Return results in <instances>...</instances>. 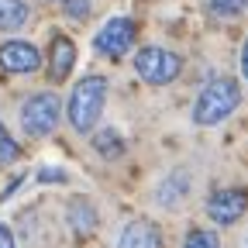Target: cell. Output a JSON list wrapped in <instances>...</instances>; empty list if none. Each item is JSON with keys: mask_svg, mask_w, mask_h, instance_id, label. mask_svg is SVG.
Instances as JSON below:
<instances>
[{"mask_svg": "<svg viewBox=\"0 0 248 248\" xmlns=\"http://www.w3.org/2000/svg\"><path fill=\"white\" fill-rule=\"evenodd\" d=\"M238 104H241V86L231 76H210L193 104V124H200V128L221 124L238 110Z\"/></svg>", "mask_w": 248, "mask_h": 248, "instance_id": "1", "label": "cell"}, {"mask_svg": "<svg viewBox=\"0 0 248 248\" xmlns=\"http://www.w3.org/2000/svg\"><path fill=\"white\" fill-rule=\"evenodd\" d=\"M104 104H107V79L104 76H83L69 100H66V114H69V124L79 131V135H90L97 128V121L104 114Z\"/></svg>", "mask_w": 248, "mask_h": 248, "instance_id": "2", "label": "cell"}, {"mask_svg": "<svg viewBox=\"0 0 248 248\" xmlns=\"http://www.w3.org/2000/svg\"><path fill=\"white\" fill-rule=\"evenodd\" d=\"M179 69H183V59H179L176 52L162 48V45H145V48H138V55H135V73H138L148 86H166V83H172V79L179 76Z\"/></svg>", "mask_w": 248, "mask_h": 248, "instance_id": "3", "label": "cell"}, {"mask_svg": "<svg viewBox=\"0 0 248 248\" xmlns=\"http://www.w3.org/2000/svg\"><path fill=\"white\" fill-rule=\"evenodd\" d=\"M62 117V100L55 93H35L21 104V128L31 138H45L55 131V124Z\"/></svg>", "mask_w": 248, "mask_h": 248, "instance_id": "4", "label": "cell"}, {"mask_svg": "<svg viewBox=\"0 0 248 248\" xmlns=\"http://www.w3.org/2000/svg\"><path fill=\"white\" fill-rule=\"evenodd\" d=\"M135 35H138V28H135L131 17H110V21L97 31L93 48H97L104 59H121L124 52L135 45Z\"/></svg>", "mask_w": 248, "mask_h": 248, "instance_id": "5", "label": "cell"}, {"mask_svg": "<svg viewBox=\"0 0 248 248\" xmlns=\"http://www.w3.org/2000/svg\"><path fill=\"white\" fill-rule=\"evenodd\" d=\"M245 210H248V190H238V186H224V190H214L207 197V214L221 228L238 224Z\"/></svg>", "mask_w": 248, "mask_h": 248, "instance_id": "6", "label": "cell"}, {"mask_svg": "<svg viewBox=\"0 0 248 248\" xmlns=\"http://www.w3.org/2000/svg\"><path fill=\"white\" fill-rule=\"evenodd\" d=\"M38 66H42V52L31 45V42L14 38V42H4V45H0V69L24 76V73H35Z\"/></svg>", "mask_w": 248, "mask_h": 248, "instance_id": "7", "label": "cell"}, {"mask_svg": "<svg viewBox=\"0 0 248 248\" xmlns=\"http://www.w3.org/2000/svg\"><path fill=\"white\" fill-rule=\"evenodd\" d=\"M117 248H162V234L152 221L138 217V221H128L117 238Z\"/></svg>", "mask_w": 248, "mask_h": 248, "instance_id": "8", "label": "cell"}, {"mask_svg": "<svg viewBox=\"0 0 248 248\" xmlns=\"http://www.w3.org/2000/svg\"><path fill=\"white\" fill-rule=\"evenodd\" d=\"M76 66V45L66 35H55L52 38V52H48V76L52 79H66Z\"/></svg>", "mask_w": 248, "mask_h": 248, "instance_id": "9", "label": "cell"}, {"mask_svg": "<svg viewBox=\"0 0 248 248\" xmlns=\"http://www.w3.org/2000/svg\"><path fill=\"white\" fill-rule=\"evenodd\" d=\"M186 193H190V172H186V169H176L172 176L162 179V186H159V193H155V200H159L162 207H176Z\"/></svg>", "mask_w": 248, "mask_h": 248, "instance_id": "10", "label": "cell"}, {"mask_svg": "<svg viewBox=\"0 0 248 248\" xmlns=\"http://www.w3.org/2000/svg\"><path fill=\"white\" fill-rule=\"evenodd\" d=\"M69 224H73L76 234H93V228H97V210H93L90 200L76 197V200L69 203Z\"/></svg>", "mask_w": 248, "mask_h": 248, "instance_id": "11", "label": "cell"}, {"mask_svg": "<svg viewBox=\"0 0 248 248\" xmlns=\"http://www.w3.org/2000/svg\"><path fill=\"white\" fill-rule=\"evenodd\" d=\"M28 21V4L24 0H0V31H14Z\"/></svg>", "mask_w": 248, "mask_h": 248, "instance_id": "12", "label": "cell"}, {"mask_svg": "<svg viewBox=\"0 0 248 248\" xmlns=\"http://www.w3.org/2000/svg\"><path fill=\"white\" fill-rule=\"evenodd\" d=\"M93 148H97L104 159H121L124 155V141H121V135L114 128H104V131L93 135Z\"/></svg>", "mask_w": 248, "mask_h": 248, "instance_id": "13", "label": "cell"}, {"mask_svg": "<svg viewBox=\"0 0 248 248\" xmlns=\"http://www.w3.org/2000/svg\"><path fill=\"white\" fill-rule=\"evenodd\" d=\"M183 248H221V241H217V234L207 231V228H193L190 234H186Z\"/></svg>", "mask_w": 248, "mask_h": 248, "instance_id": "14", "label": "cell"}, {"mask_svg": "<svg viewBox=\"0 0 248 248\" xmlns=\"http://www.w3.org/2000/svg\"><path fill=\"white\" fill-rule=\"evenodd\" d=\"M17 159H21V145L11 138V131L4 128V124H0V162L11 166V162H17Z\"/></svg>", "mask_w": 248, "mask_h": 248, "instance_id": "15", "label": "cell"}, {"mask_svg": "<svg viewBox=\"0 0 248 248\" xmlns=\"http://www.w3.org/2000/svg\"><path fill=\"white\" fill-rule=\"evenodd\" d=\"M248 7V0H210V14L214 17H234Z\"/></svg>", "mask_w": 248, "mask_h": 248, "instance_id": "16", "label": "cell"}, {"mask_svg": "<svg viewBox=\"0 0 248 248\" xmlns=\"http://www.w3.org/2000/svg\"><path fill=\"white\" fill-rule=\"evenodd\" d=\"M66 7L73 17H86L90 14V0H66Z\"/></svg>", "mask_w": 248, "mask_h": 248, "instance_id": "17", "label": "cell"}, {"mask_svg": "<svg viewBox=\"0 0 248 248\" xmlns=\"http://www.w3.org/2000/svg\"><path fill=\"white\" fill-rule=\"evenodd\" d=\"M38 179L42 183H66V172H62V169H42Z\"/></svg>", "mask_w": 248, "mask_h": 248, "instance_id": "18", "label": "cell"}, {"mask_svg": "<svg viewBox=\"0 0 248 248\" xmlns=\"http://www.w3.org/2000/svg\"><path fill=\"white\" fill-rule=\"evenodd\" d=\"M0 248H17V241H14V234H11L7 224H0Z\"/></svg>", "mask_w": 248, "mask_h": 248, "instance_id": "19", "label": "cell"}, {"mask_svg": "<svg viewBox=\"0 0 248 248\" xmlns=\"http://www.w3.org/2000/svg\"><path fill=\"white\" fill-rule=\"evenodd\" d=\"M241 76L248 79V42L241 45Z\"/></svg>", "mask_w": 248, "mask_h": 248, "instance_id": "20", "label": "cell"}]
</instances>
